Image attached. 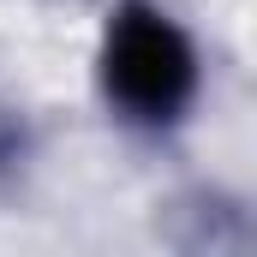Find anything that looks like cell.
I'll return each mask as SVG.
<instances>
[{"mask_svg":"<svg viewBox=\"0 0 257 257\" xmlns=\"http://www.w3.org/2000/svg\"><path fill=\"white\" fill-rule=\"evenodd\" d=\"M102 96L114 114L144 132L180 126L197 96V48L192 36L150 0H126L102 36Z\"/></svg>","mask_w":257,"mask_h":257,"instance_id":"obj_1","label":"cell"},{"mask_svg":"<svg viewBox=\"0 0 257 257\" xmlns=\"http://www.w3.org/2000/svg\"><path fill=\"white\" fill-rule=\"evenodd\" d=\"M24 156H30V138H24V120L18 114H6L0 108V186L24 168Z\"/></svg>","mask_w":257,"mask_h":257,"instance_id":"obj_2","label":"cell"}]
</instances>
